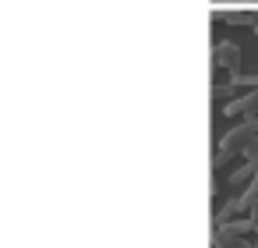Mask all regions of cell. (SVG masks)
Returning a JSON list of instances; mask_svg holds the SVG:
<instances>
[{
  "mask_svg": "<svg viewBox=\"0 0 258 248\" xmlns=\"http://www.w3.org/2000/svg\"><path fill=\"white\" fill-rule=\"evenodd\" d=\"M258 107V92H251V96H240V100H233L230 107H223V114H247V110H254Z\"/></svg>",
  "mask_w": 258,
  "mask_h": 248,
  "instance_id": "cell-1",
  "label": "cell"
},
{
  "mask_svg": "<svg viewBox=\"0 0 258 248\" xmlns=\"http://www.w3.org/2000/svg\"><path fill=\"white\" fill-rule=\"evenodd\" d=\"M219 61H226V64H233V61H237V54H233V46H230V43H223V46H219Z\"/></svg>",
  "mask_w": 258,
  "mask_h": 248,
  "instance_id": "cell-2",
  "label": "cell"
},
{
  "mask_svg": "<svg viewBox=\"0 0 258 248\" xmlns=\"http://www.w3.org/2000/svg\"><path fill=\"white\" fill-rule=\"evenodd\" d=\"M251 220H254V230H258V206L251 209ZM254 248H258V241H254Z\"/></svg>",
  "mask_w": 258,
  "mask_h": 248,
  "instance_id": "cell-3",
  "label": "cell"
}]
</instances>
